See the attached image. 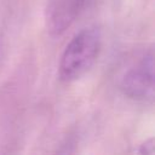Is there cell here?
Returning a JSON list of instances; mask_svg holds the SVG:
<instances>
[{
    "mask_svg": "<svg viewBox=\"0 0 155 155\" xmlns=\"http://www.w3.org/2000/svg\"><path fill=\"white\" fill-rule=\"evenodd\" d=\"M86 0H52L48 7V28L54 35L62 34L78 17Z\"/></svg>",
    "mask_w": 155,
    "mask_h": 155,
    "instance_id": "3957f363",
    "label": "cell"
},
{
    "mask_svg": "<svg viewBox=\"0 0 155 155\" xmlns=\"http://www.w3.org/2000/svg\"><path fill=\"white\" fill-rule=\"evenodd\" d=\"M119 88L128 98L139 102L154 98V51L144 50L120 75Z\"/></svg>",
    "mask_w": 155,
    "mask_h": 155,
    "instance_id": "7a4b0ae2",
    "label": "cell"
},
{
    "mask_svg": "<svg viewBox=\"0 0 155 155\" xmlns=\"http://www.w3.org/2000/svg\"><path fill=\"white\" fill-rule=\"evenodd\" d=\"M102 36L97 28H85L65 46L58 64V76L63 82H71L85 75L98 58Z\"/></svg>",
    "mask_w": 155,
    "mask_h": 155,
    "instance_id": "6da1fadb",
    "label": "cell"
},
{
    "mask_svg": "<svg viewBox=\"0 0 155 155\" xmlns=\"http://www.w3.org/2000/svg\"><path fill=\"white\" fill-rule=\"evenodd\" d=\"M140 148H142L139 150L140 154H153L154 153V142H153V139L147 140L144 144L140 145Z\"/></svg>",
    "mask_w": 155,
    "mask_h": 155,
    "instance_id": "277c9868",
    "label": "cell"
}]
</instances>
